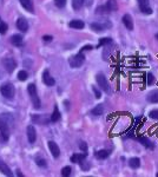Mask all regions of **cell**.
Instances as JSON below:
<instances>
[{
    "instance_id": "cell-1",
    "label": "cell",
    "mask_w": 158,
    "mask_h": 177,
    "mask_svg": "<svg viewBox=\"0 0 158 177\" xmlns=\"http://www.w3.org/2000/svg\"><path fill=\"white\" fill-rule=\"evenodd\" d=\"M84 62H85V57H84V54H83L81 51L79 53H77L76 55H72L69 59V64L71 65V67H74V69L80 67L84 64Z\"/></svg>"
},
{
    "instance_id": "cell-2",
    "label": "cell",
    "mask_w": 158,
    "mask_h": 177,
    "mask_svg": "<svg viewBox=\"0 0 158 177\" xmlns=\"http://www.w3.org/2000/svg\"><path fill=\"white\" fill-rule=\"evenodd\" d=\"M27 90H28V95L31 96V99H32V103H33V106L36 109H39L40 107V99L37 95V88H36V85L34 84H29L28 87H27Z\"/></svg>"
},
{
    "instance_id": "cell-3",
    "label": "cell",
    "mask_w": 158,
    "mask_h": 177,
    "mask_svg": "<svg viewBox=\"0 0 158 177\" xmlns=\"http://www.w3.org/2000/svg\"><path fill=\"white\" fill-rule=\"evenodd\" d=\"M0 138L3 142H7L10 138V128L5 119H0Z\"/></svg>"
},
{
    "instance_id": "cell-4",
    "label": "cell",
    "mask_w": 158,
    "mask_h": 177,
    "mask_svg": "<svg viewBox=\"0 0 158 177\" xmlns=\"http://www.w3.org/2000/svg\"><path fill=\"white\" fill-rule=\"evenodd\" d=\"M0 92H1V95L7 98V99H12L14 97V86L10 83L7 84H4L1 87H0Z\"/></svg>"
},
{
    "instance_id": "cell-5",
    "label": "cell",
    "mask_w": 158,
    "mask_h": 177,
    "mask_svg": "<svg viewBox=\"0 0 158 177\" xmlns=\"http://www.w3.org/2000/svg\"><path fill=\"white\" fill-rule=\"evenodd\" d=\"M96 80L98 83V85L102 87V90L107 92L110 90V86H109V83H107V79L105 78V76L103 73H98L97 77H96Z\"/></svg>"
},
{
    "instance_id": "cell-6",
    "label": "cell",
    "mask_w": 158,
    "mask_h": 177,
    "mask_svg": "<svg viewBox=\"0 0 158 177\" xmlns=\"http://www.w3.org/2000/svg\"><path fill=\"white\" fill-rule=\"evenodd\" d=\"M106 27H111V24L109 21H105V22H92L91 24V28L93 29L94 32H103L106 29Z\"/></svg>"
},
{
    "instance_id": "cell-7",
    "label": "cell",
    "mask_w": 158,
    "mask_h": 177,
    "mask_svg": "<svg viewBox=\"0 0 158 177\" xmlns=\"http://www.w3.org/2000/svg\"><path fill=\"white\" fill-rule=\"evenodd\" d=\"M137 1H138V6H139V10L142 11V13H144V14L152 13V8L150 7L149 0H137Z\"/></svg>"
},
{
    "instance_id": "cell-8",
    "label": "cell",
    "mask_w": 158,
    "mask_h": 177,
    "mask_svg": "<svg viewBox=\"0 0 158 177\" xmlns=\"http://www.w3.org/2000/svg\"><path fill=\"white\" fill-rule=\"evenodd\" d=\"M3 64H4V67L6 69L7 72H13V70L17 67V63L13 58H5L3 60Z\"/></svg>"
},
{
    "instance_id": "cell-9",
    "label": "cell",
    "mask_w": 158,
    "mask_h": 177,
    "mask_svg": "<svg viewBox=\"0 0 158 177\" xmlns=\"http://www.w3.org/2000/svg\"><path fill=\"white\" fill-rule=\"evenodd\" d=\"M48 149H50V151H51V154H52V156H53L54 158H58V157H59L60 150H59V146L57 145V143H54L53 140H50V142H48Z\"/></svg>"
},
{
    "instance_id": "cell-10",
    "label": "cell",
    "mask_w": 158,
    "mask_h": 177,
    "mask_svg": "<svg viewBox=\"0 0 158 177\" xmlns=\"http://www.w3.org/2000/svg\"><path fill=\"white\" fill-rule=\"evenodd\" d=\"M121 20H123L124 26L128 29H130V31H132V29H133V20L131 18V15L130 14H124Z\"/></svg>"
},
{
    "instance_id": "cell-11",
    "label": "cell",
    "mask_w": 158,
    "mask_h": 177,
    "mask_svg": "<svg viewBox=\"0 0 158 177\" xmlns=\"http://www.w3.org/2000/svg\"><path fill=\"white\" fill-rule=\"evenodd\" d=\"M27 138H28L29 143H34L36 142V139H37V132H36L34 126H32V125L27 126Z\"/></svg>"
},
{
    "instance_id": "cell-12",
    "label": "cell",
    "mask_w": 158,
    "mask_h": 177,
    "mask_svg": "<svg viewBox=\"0 0 158 177\" xmlns=\"http://www.w3.org/2000/svg\"><path fill=\"white\" fill-rule=\"evenodd\" d=\"M43 81H44L47 86H53V85L55 84V80L50 76V72H48L47 70H45L44 73H43Z\"/></svg>"
},
{
    "instance_id": "cell-13",
    "label": "cell",
    "mask_w": 158,
    "mask_h": 177,
    "mask_svg": "<svg viewBox=\"0 0 158 177\" xmlns=\"http://www.w3.org/2000/svg\"><path fill=\"white\" fill-rule=\"evenodd\" d=\"M17 27L20 29L21 32H26L28 29V24H27V21L24 18H19L17 20Z\"/></svg>"
},
{
    "instance_id": "cell-14",
    "label": "cell",
    "mask_w": 158,
    "mask_h": 177,
    "mask_svg": "<svg viewBox=\"0 0 158 177\" xmlns=\"http://www.w3.org/2000/svg\"><path fill=\"white\" fill-rule=\"evenodd\" d=\"M20 4L22 5V7L27 11H29L31 13H33V4L32 0H20Z\"/></svg>"
},
{
    "instance_id": "cell-15",
    "label": "cell",
    "mask_w": 158,
    "mask_h": 177,
    "mask_svg": "<svg viewBox=\"0 0 158 177\" xmlns=\"http://www.w3.org/2000/svg\"><path fill=\"white\" fill-rule=\"evenodd\" d=\"M137 139H138V142L142 143V145H144L145 148H147V149H153V144L151 143V140L149 138H146V137H138Z\"/></svg>"
},
{
    "instance_id": "cell-16",
    "label": "cell",
    "mask_w": 158,
    "mask_h": 177,
    "mask_svg": "<svg viewBox=\"0 0 158 177\" xmlns=\"http://www.w3.org/2000/svg\"><path fill=\"white\" fill-rule=\"evenodd\" d=\"M86 158V154H74L71 157V162L73 163H80Z\"/></svg>"
},
{
    "instance_id": "cell-17",
    "label": "cell",
    "mask_w": 158,
    "mask_h": 177,
    "mask_svg": "<svg viewBox=\"0 0 158 177\" xmlns=\"http://www.w3.org/2000/svg\"><path fill=\"white\" fill-rule=\"evenodd\" d=\"M147 100L152 104H156L158 103V90H154V91H151L147 96Z\"/></svg>"
},
{
    "instance_id": "cell-18",
    "label": "cell",
    "mask_w": 158,
    "mask_h": 177,
    "mask_svg": "<svg viewBox=\"0 0 158 177\" xmlns=\"http://www.w3.org/2000/svg\"><path fill=\"white\" fill-rule=\"evenodd\" d=\"M69 26L70 27H72V28H77V29H81V28H84V26H85V24L81 21V20H72V21H70V24H69Z\"/></svg>"
},
{
    "instance_id": "cell-19",
    "label": "cell",
    "mask_w": 158,
    "mask_h": 177,
    "mask_svg": "<svg viewBox=\"0 0 158 177\" xmlns=\"http://www.w3.org/2000/svg\"><path fill=\"white\" fill-rule=\"evenodd\" d=\"M94 156H96V158H98V159H105L110 156V151L109 150H99V151H97L96 154H94Z\"/></svg>"
},
{
    "instance_id": "cell-20",
    "label": "cell",
    "mask_w": 158,
    "mask_h": 177,
    "mask_svg": "<svg viewBox=\"0 0 158 177\" xmlns=\"http://www.w3.org/2000/svg\"><path fill=\"white\" fill-rule=\"evenodd\" d=\"M0 171H1L4 175H6V176H12V172H11L10 168H8L7 164L4 163L3 161H0Z\"/></svg>"
},
{
    "instance_id": "cell-21",
    "label": "cell",
    "mask_w": 158,
    "mask_h": 177,
    "mask_svg": "<svg viewBox=\"0 0 158 177\" xmlns=\"http://www.w3.org/2000/svg\"><path fill=\"white\" fill-rule=\"evenodd\" d=\"M103 112H104V106L102 104L97 105L96 107H93L91 110V114H93V116H100V114H103Z\"/></svg>"
},
{
    "instance_id": "cell-22",
    "label": "cell",
    "mask_w": 158,
    "mask_h": 177,
    "mask_svg": "<svg viewBox=\"0 0 158 177\" xmlns=\"http://www.w3.org/2000/svg\"><path fill=\"white\" fill-rule=\"evenodd\" d=\"M105 5H106V7L109 8L110 12H113V11H117V10H118V5H117L116 0H107V3H106Z\"/></svg>"
},
{
    "instance_id": "cell-23",
    "label": "cell",
    "mask_w": 158,
    "mask_h": 177,
    "mask_svg": "<svg viewBox=\"0 0 158 177\" xmlns=\"http://www.w3.org/2000/svg\"><path fill=\"white\" fill-rule=\"evenodd\" d=\"M11 43H12L13 45H15V46H19V45L22 44V37L19 36V34H14V36H12V38H11Z\"/></svg>"
},
{
    "instance_id": "cell-24",
    "label": "cell",
    "mask_w": 158,
    "mask_h": 177,
    "mask_svg": "<svg viewBox=\"0 0 158 177\" xmlns=\"http://www.w3.org/2000/svg\"><path fill=\"white\" fill-rule=\"evenodd\" d=\"M129 165H130L132 169H137V168H139V165H140V159H139L138 157H132V158L129 161Z\"/></svg>"
},
{
    "instance_id": "cell-25",
    "label": "cell",
    "mask_w": 158,
    "mask_h": 177,
    "mask_svg": "<svg viewBox=\"0 0 158 177\" xmlns=\"http://www.w3.org/2000/svg\"><path fill=\"white\" fill-rule=\"evenodd\" d=\"M59 118H60V112H59V110L55 105L54 110H53V113L51 114V122H57V121H59Z\"/></svg>"
},
{
    "instance_id": "cell-26",
    "label": "cell",
    "mask_w": 158,
    "mask_h": 177,
    "mask_svg": "<svg viewBox=\"0 0 158 177\" xmlns=\"http://www.w3.org/2000/svg\"><path fill=\"white\" fill-rule=\"evenodd\" d=\"M110 13L109 8L106 7V5H102V6H98L97 10H96V14H107Z\"/></svg>"
},
{
    "instance_id": "cell-27",
    "label": "cell",
    "mask_w": 158,
    "mask_h": 177,
    "mask_svg": "<svg viewBox=\"0 0 158 177\" xmlns=\"http://www.w3.org/2000/svg\"><path fill=\"white\" fill-rule=\"evenodd\" d=\"M83 5H84V0H72V6L74 10L81 8Z\"/></svg>"
},
{
    "instance_id": "cell-28",
    "label": "cell",
    "mask_w": 158,
    "mask_h": 177,
    "mask_svg": "<svg viewBox=\"0 0 158 177\" xmlns=\"http://www.w3.org/2000/svg\"><path fill=\"white\" fill-rule=\"evenodd\" d=\"M7 29H8L7 24H5V22H4L1 19H0V33H1V34H5Z\"/></svg>"
},
{
    "instance_id": "cell-29",
    "label": "cell",
    "mask_w": 158,
    "mask_h": 177,
    "mask_svg": "<svg viewBox=\"0 0 158 177\" xmlns=\"http://www.w3.org/2000/svg\"><path fill=\"white\" fill-rule=\"evenodd\" d=\"M111 43H112V39H111V38H103V39H100V41H99V44H98V47H100V46H103V45L111 44Z\"/></svg>"
},
{
    "instance_id": "cell-30",
    "label": "cell",
    "mask_w": 158,
    "mask_h": 177,
    "mask_svg": "<svg viewBox=\"0 0 158 177\" xmlns=\"http://www.w3.org/2000/svg\"><path fill=\"white\" fill-rule=\"evenodd\" d=\"M54 4H55L57 7L62 8V7L66 5V0H54Z\"/></svg>"
},
{
    "instance_id": "cell-31",
    "label": "cell",
    "mask_w": 158,
    "mask_h": 177,
    "mask_svg": "<svg viewBox=\"0 0 158 177\" xmlns=\"http://www.w3.org/2000/svg\"><path fill=\"white\" fill-rule=\"evenodd\" d=\"M26 78H27V72L26 71H19V73H18V79L19 80H26Z\"/></svg>"
},
{
    "instance_id": "cell-32",
    "label": "cell",
    "mask_w": 158,
    "mask_h": 177,
    "mask_svg": "<svg viewBox=\"0 0 158 177\" xmlns=\"http://www.w3.org/2000/svg\"><path fill=\"white\" fill-rule=\"evenodd\" d=\"M70 173H71V168L70 166L62 168V170H61V175L62 176H70Z\"/></svg>"
},
{
    "instance_id": "cell-33",
    "label": "cell",
    "mask_w": 158,
    "mask_h": 177,
    "mask_svg": "<svg viewBox=\"0 0 158 177\" xmlns=\"http://www.w3.org/2000/svg\"><path fill=\"white\" fill-rule=\"evenodd\" d=\"M150 117L152 118V119L158 121V110H152V111H150Z\"/></svg>"
},
{
    "instance_id": "cell-34",
    "label": "cell",
    "mask_w": 158,
    "mask_h": 177,
    "mask_svg": "<svg viewBox=\"0 0 158 177\" xmlns=\"http://www.w3.org/2000/svg\"><path fill=\"white\" fill-rule=\"evenodd\" d=\"M154 81V77L152 76V73H147V85H152Z\"/></svg>"
},
{
    "instance_id": "cell-35",
    "label": "cell",
    "mask_w": 158,
    "mask_h": 177,
    "mask_svg": "<svg viewBox=\"0 0 158 177\" xmlns=\"http://www.w3.org/2000/svg\"><path fill=\"white\" fill-rule=\"evenodd\" d=\"M36 161H37V164H38V165H40V166H46V162H45L44 158H40V157H39V158H37Z\"/></svg>"
},
{
    "instance_id": "cell-36",
    "label": "cell",
    "mask_w": 158,
    "mask_h": 177,
    "mask_svg": "<svg viewBox=\"0 0 158 177\" xmlns=\"http://www.w3.org/2000/svg\"><path fill=\"white\" fill-rule=\"evenodd\" d=\"M93 92H94V95H96V98H97V99H99V98L102 97L100 91H99V90H97V87H96V86H93Z\"/></svg>"
},
{
    "instance_id": "cell-37",
    "label": "cell",
    "mask_w": 158,
    "mask_h": 177,
    "mask_svg": "<svg viewBox=\"0 0 158 177\" xmlns=\"http://www.w3.org/2000/svg\"><path fill=\"white\" fill-rule=\"evenodd\" d=\"M79 146H80V149L84 151V152H86V150H87V145H86V143H84V142H81L80 144H79Z\"/></svg>"
},
{
    "instance_id": "cell-38",
    "label": "cell",
    "mask_w": 158,
    "mask_h": 177,
    "mask_svg": "<svg viewBox=\"0 0 158 177\" xmlns=\"http://www.w3.org/2000/svg\"><path fill=\"white\" fill-rule=\"evenodd\" d=\"M87 50H88V51H90V50H92V46H91V45H86V46H84L80 51H81V52H84V51H87Z\"/></svg>"
},
{
    "instance_id": "cell-39",
    "label": "cell",
    "mask_w": 158,
    "mask_h": 177,
    "mask_svg": "<svg viewBox=\"0 0 158 177\" xmlns=\"http://www.w3.org/2000/svg\"><path fill=\"white\" fill-rule=\"evenodd\" d=\"M44 40H45V41H51V40H52V37H51V36H44Z\"/></svg>"
},
{
    "instance_id": "cell-40",
    "label": "cell",
    "mask_w": 158,
    "mask_h": 177,
    "mask_svg": "<svg viewBox=\"0 0 158 177\" xmlns=\"http://www.w3.org/2000/svg\"><path fill=\"white\" fill-rule=\"evenodd\" d=\"M17 175H18V176H20V177H22V176H24V175H22L21 172H19V170H18V172H17Z\"/></svg>"
},
{
    "instance_id": "cell-41",
    "label": "cell",
    "mask_w": 158,
    "mask_h": 177,
    "mask_svg": "<svg viewBox=\"0 0 158 177\" xmlns=\"http://www.w3.org/2000/svg\"><path fill=\"white\" fill-rule=\"evenodd\" d=\"M156 39H158V33H157V34H156Z\"/></svg>"
},
{
    "instance_id": "cell-42",
    "label": "cell",
    "mask_w": 158,
    "mask_h": 177,
    "mask_svg": "<svg viewBox=\"0 0 158 177\" xmlns=\"http://www.w3.org/2000/svg\"><path fill=\"white\" fill-rule=\"evenodd\" d=\"M157 177H158V173H157Z\"/></svg>"
}]
</instances>
